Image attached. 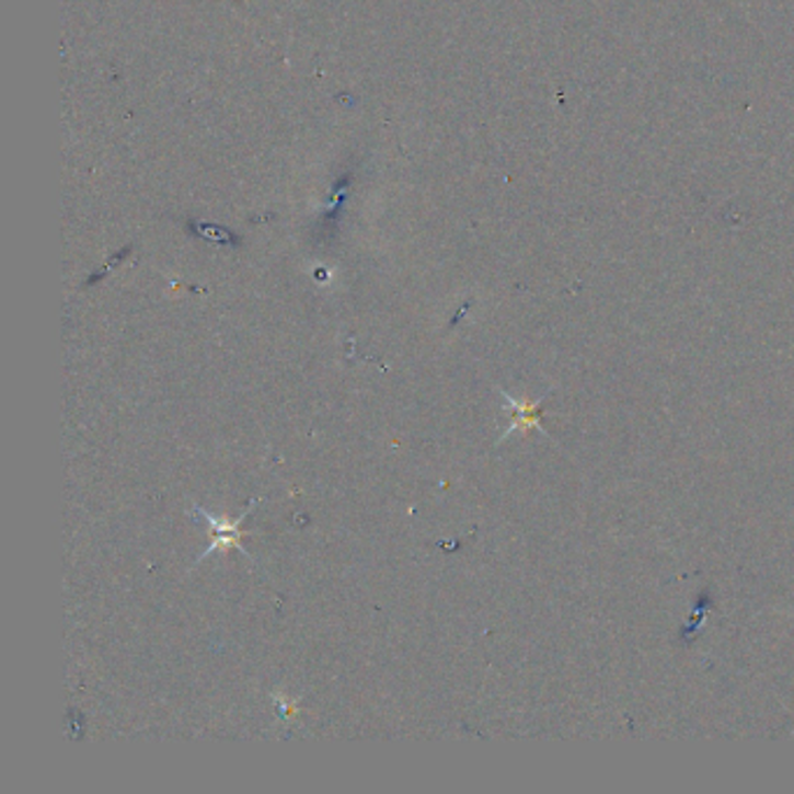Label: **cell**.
I'll list each match as a JSON object with an SVG mask.
<instances>
[{
    "instance_id": "1",
    "label": "cell",
    "mask_w": 794,
    "mask_h": 794,
    "mask_svg": "<svg viewBox=\"0 0 794 794\" xmlns=\"http://www.w3.org/2000/svg\"><path fill=\"white\" fill-rule=\"evenodd\" d=\"M194 513H198V515L203 517V520H206V522L212 527V533H215V541H212V543L208 545V550L203 552V555L198 557V562H203L206 557H210L212 552H217V550H227V548H235V550L243 552V555H248V550L243 548V541H240V539H243V531H240V525H243L245 515H243V517H238V520H233V522H231V520H227V517H217V515L208 513L206 508H200V506H194Z\"/></svg>"
}]
</instances>
